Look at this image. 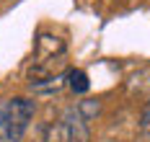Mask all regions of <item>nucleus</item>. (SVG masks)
<instances>
[{
    "instance_id": "nucleus-1",
    "label": "nucleus",
    "mask_w": 150,
    "mask_h": 142,
    "mask_svg": "<svg viewBox=\"0 0 150 142\" xmlns=\"http://www.w3.org/2000/svg\"><path fill=\"white\" fill-rule=\"evenodd\" d=\"M3 111H5V142H21L36 114V103L26 96H16L3 103Z\"/></svg>"
},
{
    "instance_id": "nucleus-2",
    "label": "nucleus",
    "mask_w": 150,
    "mask_h": 142,
    "mask_svg": "<svg viewBox=\"0 0 150 142\" xmlns=\"http://www.w3.org/2000/svg\"><path fill=\"white\" fill-rule=\"evenodd\" d=\"M60 134H62V142H91L88 122L83 119L78 106L65 109V114L60 119Z\"/></svg>"
},
{
    "instance_id": "nucleus-3",
    "label": "nucleus",
    "mask_w": 150,
    "mask_h": 142,
    "mask_svg": "<svg viewBox=\"0 0 150 142\" xmlns=\"http://www.w3.org/2000/svg\"><path fill=\"white\" fill-rule=\"evenodd\" d=\"M65 80H67V72H60V75L47 78V80H34L31 83V91L34 93H54V91H60L62 85H65Z\"/></svg>"
},
{
    "instance_id": "nucleus-4",
    "label": "nucleus",
    "mask_w": 150,
    "mask_h": 142,
    "mask_svg": "<svg viewBox=\"0 0 150 142\" xmlns=\"http://www.w3.org/2000/svg\"><path fill=\"white\" fill-rule=\"evenodd\" d=\"M67 85L73 88L75 93H86V91L91 88L88 75H86L83 70H70V72H67Z\"/></svg>"
},
{
    "instance_id": "nucleus-5",
    "label": "nucleus",
    "mask_w": 150,
    "mask_h": 142,
    "mask_svg": "<svg viewBox=\"0 0 150 142\" xmlns=\"http://www.w3.org/2000/svg\"><path fill=\"white\" fill-rule=\"evenodd\" d=\"M78 111L83 114V119H86V122H91L93 116H98V114H101V103H98V101H80V103H78Z\"/></svg>"
},
{
    "instance_id": "nucleus-6",
    "label": "nucleus",
    "mask_w": 150,
    "mask_h": 142,
    "mask_svg": "<svg viewBox=\"0 0 150 142\" xmlns=\"http://www.w3.org/2000/svg\"><path fill=\"white\" fill-rule=\"evenodd\" d=\"M140 129H142V134L150 137V101L145 103V109H142V116H140Z\"/></svg>"
},
{
    "instance_id": "nucleus-7",
    "label": "nucleus",
    "mask_w": 150,
    "mask_h": 142,
    "mask_svg": "<svg viewBox=\"0 0 150 142\" xmlns=\"http://www.w3.org/2000/svg\"><path fill=\"white\" fill-rule=\"evenodd\" d=\"M0 140H5V111L0 106Z\"/></svg>"
}]
</instances>
